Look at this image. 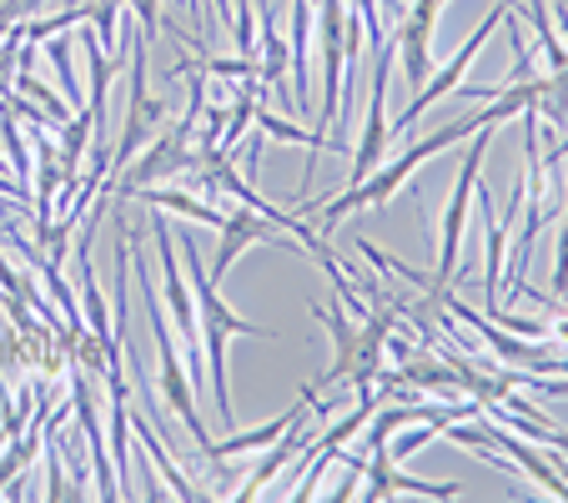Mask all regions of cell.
I'll list each match as a JSON object with an SVG mask.
<instances>
[{
    "mask_svg": "<svg viewBox=\"0 0 568 503\" xmlns=\"http://www.w3.org/2000/svg\"><path fill=\"white\" fill-rule=\"evenodd\" d=\"M483 127H488V121H483V111H468V117H458V121H448V127H438L433 137H423L418 147L403 151L393 167H377L373 177H363V182L347 187L343 197H333V202L322 207V227H337L343 217L363 212V207H387V197H393L403 182H413V172H418L423 161H433L438 151H448V147H458V141H468L473 131H483Z\"/></svg>",
    "mask_w": 568,
    "mask_h": 503,
    "instance_id": "2",
    "label": "cell"
},
{
    "mask_svg": "<svg viewBox=\"0 0 568 503\" xmlns=\"http://www.w3.org/2000/svg\"><path fill=\"white\" fill-rule=\"evenodd\" d=\"M257 242L302 247L297 237H287L277 222H272V217H262V212H252V207L236 202V212H226V222H222V242H216V258H212V282H216V288H222L226 272L236 268V258H242L247 247H257Z\"/></svg>",
    "mask_w": 568,
    "mask_h": 503,
    "instance_id": "7",
    "label": "cell"
},
{
    "mask_svg": "<svg viewBox=\"0 0 568 503\" xmlns=\"http://www.w3.org/2000/svg\"><path fill=\"white\" fill-rule=\"evenodd\" d=\"M312 423H322V418H317V403H312V413H307V418H297V423H292V429L282 433L277 443H267V453H262V463H257V469H252V479L242 483V489H236L232 499H257V493L267 489V483L277 479V473L292 463V453H302L312 439H317V429H312Z\"/></svg>",
    "mask_w": 568,
    "mask_h": 503,
    "instance_id": "11",
    "label": "cell"
},
{
    "mask_svg": "<svg viewBox=\"0 0 568 503\" xmlns=\"http://www.w3.org/2000/svg\"><path fill=\"white\" fill-rule=\"evenodd\" d=\"M131 11H136V31H141V41H156L161 31H166V16H161V0H126Z\"/></svg>",
    "mask_w": 568,
    "mask_h": 503,
    "instance_id": "19",
    "label": "cell"
},
{
    "mask_svg": "<svg viewBox=\"0 0 568 503\" xmlns=\"http://www.w3.org/2000/svg\"><path fill=\"white\" fill-rule=\"evenodd\" d=\"M71 413L87 433V449H91V473H97V499H121V479H116V463H111L106 449V433H101V418H97V398L87 388V368L71 373Z\"/></svg>",
    "mask_w": 568,
    "mask_h": 503,
    "instance_id": "8",
    "label": "cell"
},
{
    "mask_svg": "<svg viewBox=\"0 0 568 503\" xmlns=\"http://www.w3.org/2000/svg\"><path fill=\"white\" fill-rule=\"evenodd\" d=\"M443 433V423H433V418H423V423H413V433H403V439H387V453H393L397 463L403 459H413L418 449H428L433 439Z\"/></svg>",
    "mask_w": 568,
    "mask_h": 503,
    "instance_id": "18",
    "label": "cell"
},
{
    "mask_svg": "<svg viewBox=\"0 0 568 503\" xmlns=\"http://www.w3.org/2000/svg\"><path fill=\"white\" fill-rule=\"evenodd\" d=\"M212 11H216V21H222L226 31H232V26H236V11H232V0H212Z\"/></svg>",
    "mask_w": 568,
    "mask_h": 503,
    "instance_id": "20",
    "label": "cell"
},
{
    "mask_svg": "<svg viewBox=\"0 0 568 503\" xmlns=\"http://www.w3.org/2000/svg\"><path fill=\"white\" fill-rule=\"evenodd\" d=\"M6 443H11V433H6V429H0V449H6Z\"/></svg>",
    "mask_w": 568,
    "mask_h": 503,
    "instance_id": "21",
    "label": "cell"
},
{
    "mask_svg": "<svg viewBox=\"0 0 568 503\" xmlns=\"http://www.w3.org/2000/svg\"><path fill=\"white\" fill-rule=\"evenodd\" d=\"M146 71H151V51L136 36V46H131V97H126V121H121V141L111 147V177H116L121 167H126V161L136 157L161 127H166V101L151 97Z\"/></svg>",
    "mask_w": 568,
    "mask_h": 503,
    "instance_id": "4",
    "label": "cell"
},
{
    "mask_svg": "<svg viewBox=\"0 0 568 503\" xmlns=\"http://www.w3.org/2000/svg\"><path fill=\"white\" fill-rule=\"evenodd\" d=\"M504 16H508V6H494V11H488V16H483L478 26H473V36H468V41L458 46V56H453V61H448V71H443V76H428V87H423L418 97L408 101V107H403V111H397L393 121H387V127H393V137H403V131H408L413 121L423 117V111H428V107H438L443 97H453V91H458L463 71H468V66H473V56L483 51V41H488V31H494V26L504 21Z\"/></svg>",
    "mask_w": 568,
    "mask_h": 503,
    "instance_id": "6",
    "label": "cell"
},
{
    "mask_svg": "<svg viewBox=\"0 0 568 503\" xmlns=\"http://www.w3.org/2000/svg\"><path fill=\"white\" fill-rule=\"evenodd\" d=\"M45 61H51L55 81H61V97L71 101V111H81V81H75V71H71V41H65V36H51Z\"/></svg>",
    "mask_w": 568,
    "mask_h": 503,
    "instance_id": "17",
    "label": "cell"
},
{
    "mask_svg": "<svg viewBox=\"0 0 568 503\" xmlns=\"http://www.w3.org/2000/svg\"><path fill=\"white\" fill-rule=\"evenodd\" d=\"M131 439H136L141 449H146V459L156 463L161 473H166V483H172V493H176V499H196V483H186V473L176 469V459H172V453H166V443H161L156 433H151V423H146V418H131Z\"/></svg>",
    "mask_w": 568,
    "mask_h": 503,
    "instance_id": "14",
    "label": "cell"
},
{
    "mask_svg": "<svg viewBox=\"0 0 568 503\" xmlns=\"http://www.w3.org/2000/svg\"><path fill=\"white\" fill-rule=\"evenodd\" d=\"M136 202L156 207V212H176V217H186V222H202V227H212V232H222V222H226V212H216L212 202L172 192V187H146V192H136Z\"/></svg>",
    "mask_w": 568,
    "mask_h": 503,
    "instance_id": "13",
    "label": "cell"
},
{
    "mask_svg": "<svg viewBox=\"0 0 568 503\" xmlns=\"http://www.w3.org/2000/svg\"><path fill=\"white\" fill-rule=\"evenodd\" d=\"M498 127H483L468 137V151H463V167H458V182H453L448 197V212H443V242H438V282L453 288V268H458V247L463 232H468V212H473V192H478V167H483V151L494 141Z\"/></svg>",
    "mask_w": 568,
    "mask_h": 503,
    "instance_id": "5",
    "label": "cell"
},
{
    "mask_svg": "<svg viewBox=\"0 0 568 503\" xmlns=\"http://www.w3.org/2000/svg\"><path fill=\"white\" fill-rule=\"evenodd\" d=\"M312 318L327 322V332H333V368H327V378H322V388H337V383H353L357 373V343H363V322L347 318L343 302H312Z\"/></svg>",
    "mask_w": 568,
    "mask_h": 503,
    "instance_id": "10",
    "label": "cell"
},
{
    "mask_svg": "<svg viewBox=\"0 0 568 503\" xmlns=\"http://www.w3.org/2000/svg\"><path fill=\"white\" fill-rule=\"evenodd\" d=\"M0 141H6V161H11V177L31 187V147H26V131L11 111H0Z\"/></svg>",
    "mask_w": 568,
    "mask_h": 503,
    "instance_id": "16",
    "label": "cell"
},
{
    "mask_svg": "<svg viewBox=\"0 0 568 503\" xmlns=\"http://www.w3.org/2000/svg\"><path fill=\"white\" fill-rule=\"evenodd\" d=\"M182 262L192 272V298H196V322L206 332V393L216 398V418H222V433H232V383H226V343L232 338H277L272 328H257L242 312H232L222 302V288L212 282V272H202V252H196V237H182Z\"/></svg>",
    "mask_w": 568,
    "mask_h": 503,
    "instance_id": "1",
    "label": "cell"
},
{
    "mask_svg": "<svg viewBox=\"0 0 568 503\" xmlns=\"http://www.w3.org/2000/svg\"><path fill=\"white\" fill-rule=\"evenodd\" d=\"M393 61H397V41H383L373 51V97H367V111H363V131H357V147H353L347 187L373 177L377 167H383L387 141H393V127H387V81H393Z\"/></svg>",
    "mask_w": 568,
    "mask_h": 503,
    "instance_id": "3",
    "label": "cell"
},
{
    "mask_svg": "<svg viewBox=\"0 0 568 503\" xmlns=\"http://www.w3.org/2000/svg\"><path fill=\"white\" fill-rule=\"evenodd\" d=\"M81 302H87V332L97 338L101 348H106V363H116L121 358V338H116V322H111V302L106 292H101L97 272H91V232H81Z\"/></svg>",
    "mask_w": 568,
    "mask_h": 503,
    "instance_id": "12",
    "label": "cell"
},
{
    "mask_svg": "<svg viewBox=\"0 0 568 503\" xmlns=\"http://www.w3.org/2000/svg\"><path fill=\"white\" fill-rule=\"evenodd\" d=\"M473 423H478V433H483V439L494 443V449L504 453V459L514 463V469H524L528 479H534L538 489L548 493V499H568V469L558 473L554 463L544 459V453H538V449H528V443L518 439V433H504V429H498V423H494V418H473Z\"/></svg>",
    "mask_w": 568,
    "mask_h": 503,
    "instance_id": "9",
    "label": "cell"
},
{
    "mask_svg": "<svg viewBox=\"0 0 568 503\" xmlns=\"http://www.w3.org/2000/svg\"><path fill=\"white\" fill-rule=\"evenodd\" d=\"M91 131H97L91 111H81V117H71L61 127V147H55V157H61V167L71 177H81V157H87V147H91Z\"/></svg>",
    "mask_w": 568,
    "mask_h": 503,
    "instance_id": "15",
    "label": "cell"
}]
</instances>
